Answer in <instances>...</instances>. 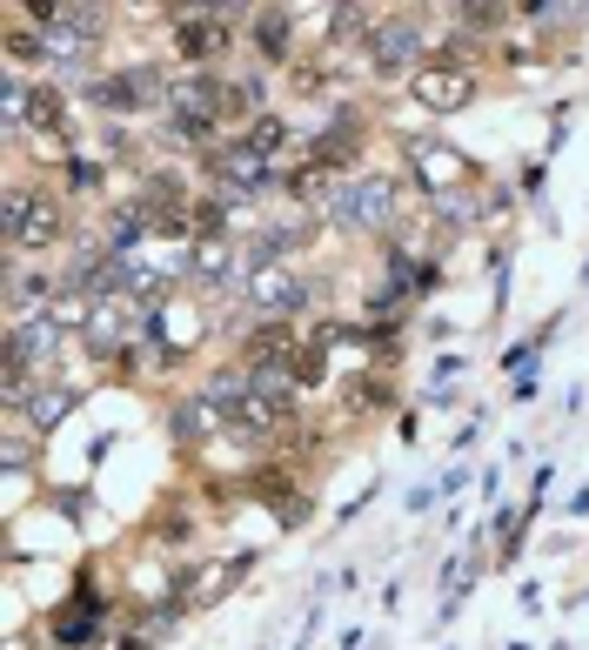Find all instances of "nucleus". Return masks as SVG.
Here are the masks:
<instances>
[{
    "mask_svg": "<svg viewBox=\"0 0 589 650\" xmlns=\"http://www.w3.org/2000/svg\"><path fill=\"white\" fill-rule=\"evenodd\" d=\"M201 336H208V302H201V289H167V295H154L148 343H154L167 362H182L188 349H201Z\"/></svg>",
    "mask_w": 589,
    "mask_h": 650,
    "instance_id": "nucleus-1",
    "label": "nucleus"
},
{
    "mask_svg": "<svg viewBox=\"0 0 589 650\" xmlns=\"http://www.w3.org/2000/svg\"><path fill=\"white\" fill-rule=\"evenodd\" d=\"M95 308H101V295H95L88 282H61L54 302H47V322H54V329H88Z\"/></svg>",
    "mask_w": 589,
    "mask_h": 650,
    "instance_id": "nucleus-11",
    "label": "nucleus"
},
{
    "mask_svg": "<svg viewBox=\"0 0 589 650\" xmlns=\"http://www.w3.org/2000/svg\"><path fill=\"white\" fill-rule=\"evenodd\" d=\"M389 21H382V8H362V0H349V8H335V21H328V41L335 47H349V41H369L375 47V34H382Z\"/></svg>",
    "mask_w": 589,
    "mask_h": 650,
    "instance_id": "nucleus-12",
    "label": "nucleus"
},
{
    "mask_svg": "<svg viewBox=\"0 0 589 650\" xmlns=\"http://www.w3.org/2000/svg\"><path fill=\"white\" fill-rule=\"evenodd\" d=\"M61 235H67V208L47 188L14 182L8 188V249H47V241H61Z\"/></svg>",
    "mask_w": 589,
    "mask_h": 650,
    "instance_id": "nucleus-3",
    "label": "nucleus"
},
{
    "mask_svg": "<svg viewBox=\"0 0 589 650\" xmlns=\"http://www.w3.org/2000/svg\"><path fill=\"white\" fill-rule=\"evenodd\" d=\"M248 295L269 308V322H282V315H288V308H302L315 289H308L302 275H288V269H255V275H248Z\"/></svg>",
    "mask_w": 589,
    "mask_h": 650,
    "instance_id": "nucleus-9",
    "label": "nucleus"
},
{
    "mask_svg": "<svg viewBox=\"0 0 589 650\" xmlns=\"http://www.w3.org/2000/svg\"><path fill=\"white\" fill-rule=\"evenodd\" d=\"M228 14L241 8H175V54L188 67H208L228 54Z\"/></svg>",
    "mask_w": 589,
    "mask_h": 650,
    "instance_id": "nucleus-5",
    "label": "nucleus"
},
{
    "mask_svg": "<svg viewBox=\"0 0 589 650\" xmlns=\"http://www.w3.org/2000/svg\"><path fill=\"white\" fill-rule=\"evenodd\" d=\"M369 67H375L382 80H395V74L415 80V67H423V21H389V28L375 34V47H369Z\"/></svg>",
    "mask_w": 589,
    "mask_h": 650,
    "instance_id": "nucleus-7",
    "label": "nucleus"
},
{
    "mask_svg": "<svg viewBox=\"0 0 589 650\" xmlns=\"http://www.w3.org/2000/svg\"><path fill=\"white\" fill-rule=\"evenodd\" d=\"M67 410H74V389H67V382H41L34 402H28V423H34V430H54Z\"/></svg>",
    "mask_w": 589,
    "mask_h": 650,
    "instance_id": "nucleus-16",
    "label": "nucleus"
},
{
    "mask_svg": "<svg viewBox=\"0 0 589 650\" xmlns=\"http://www.w3.org/2000/svg\"><path fill=\"white\" fill-rule=\"evenodd\" d=\"M188 275H195L201 289L234 282V275H241V262H234V241H228V235H201L195 249H188Z\"/></svg>",
    "mask_w": 589,
    "mask_h": 650,
    "instance_id": "nucleus-10",
    "label": "nucleus"
},
{
    "mask_svg": "<svg viewBox=\"0 0 589 650\" xmlns=\"http://www.w3.org/2000/svg\"><path fill=\"white\" fill-rule=\"evenodd\" d=\"M395 202H402V195H395L389 175H349L342 188L328 195L321 215H328L335 228H389V221H395Z\"/></svg>",
    "mask_w": 589,
    "mask_h": 650,
    "instance_id": "nucleus-2",
    "label": "nucleus"
},
{
    "mask_svg": "<svg viewBox=\"0 0 589 650\" xmlns=\"http://www.w3.org/2000/svg\"><path fill=\"white\" fill-rule=\"evenodd\" d=\"M74 188H80V195L101 188V169H95V161H74Z\"/></svg>",
    "mask_w": 589,
    "mask_h": 650,
    "instance_id": "nucleus-19",
    "label": "nucleus"
},
{
    "mask_svg": "<svg viewBox=\"0 0 589 650\" xmlns=\"http://www.w3.org/2000/svg\"><path fill=\"white\" fill-rule=\"evenodd\" d=\"M288 34H295V14H288V8H262V14H255V47H262V61H282V54H288Z\"/></svg>",
    "mask_w": 589,
    "mask_h": 650,
    "instance_id": "nucleus-15",
    "label": "nucleus"
},
{
    "mask_svg": "<svg viewBox=\"0 0 589 650\" xmlns=\"http://www.w3.org/2000/svg\"><path fill=\"white\" fill-rule=\"evenodd\" d=\"M375 410H389V382L382 376H356L349 382V416H375Z\"/></svg>",
    "mask_w": 589,
    "mask_h": 650,
    "instance_id": "nucleus-17",
    "label": "nucleus"
},
{
    "mask_svg": "<svg viewBox=\"0 0 589 650\" xmlns=\"http://www.w3.org/2000/svg\"><path fill=\"white\" fill-rule=\"evenodd\" d=\"M408 95L423 101L429 115H462V108L476 101V67H469V61H449V54H429L423 67H415Z\"/></svg>",
    "mask_w": 589,
    "mask_h": 650,
    "instance_id": "nucleus-4",
    "label": "nucleus"
},
{
    "mask_svg": "<svg viewBox=\"0 0 589 650\" xmlns=\"http://www.w3.org/2000/svg\"><path fill=\"white\" fill-rule=\"evenodd\" d=\"M80 610H61L54 617V643H88L95 637V624H108V604H95V597H74Z\"/></svg>",
    "mask_w": 589,
    "mask_h": 650,
    "instance_id": "nucleus-14",
    "label": "nucleus"
},
{
    "mask_svg": "<svg viewBox=\"0 0 589 650\" xmlns=\"http://www.w3.org/2000/svg\"><path fill=\"white\" fill-rule=\"evenodd\" d=\"M241 141H248V148H255L262 161H275V154H282V141H288V121H275V115H262V121H255V128H248Z\"/></svg>",
    "mask_w": 589,
    "mask_h": 650,
    "instance_id": "nucleus-18",
    "label": "nucleus"
},
{
    "mask_svg": "<svg viewBox=\"0 0 589 650\" xmlns=\"http://www.w3.org/2000/svg\"><path fill=\"white\" fill-rule=\"evenodd\" d=\"M241 571H248V556H228V563H215V571H195V577L182 584V604H215Z\"/></svg>",
    "mask_w": 589,
    "mask_h": 650,
    "instance_id": "nucleus-13",
    "label": "nucleus"
},
{
    "mask_svg": "<svg viewBox=\"0 0 589 650\" xmlns=\"http://www.w3.org/2000/svg\"><path fill=\"white\" fill-rule=\"evenodd\" d=\"M28 154L34 161H67V148H74V121H67V101L54 95V88H34V101H28Z\"/></svg>",
    "mask_w": 589,
    "mask_h": 650,
    "instance_id": "nucleus-6",
    "label": "nucleus"
},
{
    "mask_svg": "<svg viewBox=\"0 0 589 650\" xmlns=\"http://www.w3.org/2000/svg\"><path fill=\"white\" fill-rule=\"evenodd\" d=\"M408 161H415V175H423L429 188H443V195H462V188L482 175L469 154H456V148H443V141H415Z\"/></svg>",
    "mask_w": 589,
    "mask_h": 650,
    "instance_id": "nucleus-8",
    "label": "nucleus"
}]
</instances>
